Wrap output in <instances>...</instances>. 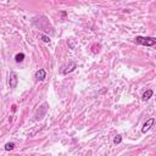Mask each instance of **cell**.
Masks as SVG:
<instances>
[{"label": "cell", "mask_w": 156, "mask_h": 156, "mask_svg": "<svg viewBox=\"0 0 156 156\" xmlns=\"http://www.w3.org/2000/svg\"><path fill=\"white\" fill-rule=\"evenodd\" d=\"M135 42L138 44H142L144 47H152L156 44V38L154 37H135Z\"/></svg>", "instance_id": "cell-1"}, {"label": "cell", "mask_w": 156, "mask_h": 156, "mask_svg": "<svg viewBox=\"0 0 156 156\" xmlns=\"http://www.w3.org/2000/svg\"><path fill=\"white\" fill-rule=\"evenodd\" d=\"M154 122H155L154 118H149V120L144 123V126H143V128H142V133L145 134L146 132H149V131H150V128H151L152 124H154Z\"/></svg>", "instance_id": "cell-2"}, {"label": "cell", "mask_w": 156, "mask_h": 156, "mask_svg": "<svg viewBox=\"0 0 156 156\" xmlns=\"http://www.w3.org/2000/svg\"><path fill=\"white\" fill-rule=\"evenodd\" d=\"M121 142H122V137H121V135H116L115 139H114V144L117 145V144H120Z\"/></svg>", "instance_id": "cell-8"}, {"label": "cell", "mask_w": 156, "mask_h": 156, "mask_svg": "<svg viewBox=\"0 0 156 156\" xmlns=\"http://www.w3.org/2000/svg\"><path fill=\"white\" fill-rule=\"evenodd\" d=\"M23 59H24V54H17L16 56H15V60H16V62H22L23 61Z\"/></svg>", "instance_id": "cell-7"}, {"label": "cell", "mask_w": 156, "mask_h": 156, "mask_svg": "<svg viewBox=\"0 0 156 156\" xmlns=\"http://www.w3.org/2000/svg\"><path fill=\"white\" fill-rule=\"evenodd\" d=\"M152 94H154V91L151 90V89H148V90H146V91H144V94H143V100H145V101H146V100H149L151 96H152Z\"/></svg>", "instance_id": "cell-5"}, {"label": "cell", "mask_w": 156, "mask_h": 156, "mask_svg": "<svg viewBox=\"0 0 156 156\" xmlns=\"http://www.w3.org/2000/svg\"><path fill=\"white\" fill-rule=\"evenodd\" d=\"M14 148H15V144L14 143H7L5 145V150H12Z\"/></svg>", "instance_id": "cell-9"}, {"label": "cell", "mask_w": 156, "mask_h": 156, "mask_svg": "<svg viewBox=\"0 0 156 156\" xmlns=\"http://www.w3.org/2000/svg\"><path fill=\"white\" fill-rule=\"evenodd\" d=\"M76 67H77V65H76V63H71V66H70V67H67V70H65V71H63V73H65V75H67V73L72 72V71L75 70Z\"/></svg>", "instance_id": "cell-6"}, {"label": "cell", "mask_w": 156, "mask_h": 156, "mask_svg": "<svg viewBox=\"0 0 156 156\" xmlns=\"http://www.w3.org/2000/svg\"><path fill=\"white\" fill-rule=\"evenodd\" d=\"M40 38H42V40L45 42V43H49V42H50V38H49V37H47V35H40Z\"/></svg>", "instance_id": "cell-10"}, {"label": "cell", "mask_w": 156, "mask_h": 156, "mask_svg": "<svg viewBox=\"0 0 156 156\" xmlns=\"http://www.w3.org/2000/svg\"><path fill=\"white\" fill-rule=\"evenodd\" d=\"M17 82H18L17 75H16L15 72H11L10 73V79H9V84H10V88H16Z\"/></svg>", "instance_id": "cell-3"}, {"label": "cell", "mask_w": 156, "mask_h": 156, "mask_svg": "<svg viewBox=\"0 0 156 156\" xmlns=\"http://www.w3.org/2000/svg\"><path fill=\"white\" fill-rule=\"evenodd\" d=\"M45 76H47V72H45V70H43V68L38 70V71H37V73H35V78L38 79V81H44Z\"/></svg>", "instance_id": "cell-4"}]
</instances>
